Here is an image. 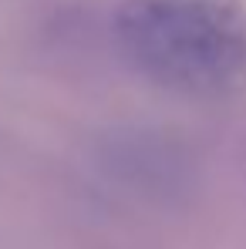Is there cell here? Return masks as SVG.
<instances>
[{"mask_svg":"<svg viewBox=\"0 0 246 249\" xmlns=\"http://www.w3.org/2000/svg\"><path fill=\"white\" fill-rule=\"evenodd\" d=\"M115 41L138 74L186 98L216 101L246 84L243 0H125Z\"/></svg>","mask_w":246,"mask_h":249,"instance_id":"6da1fadb","label":"cell"}]
</instances>
